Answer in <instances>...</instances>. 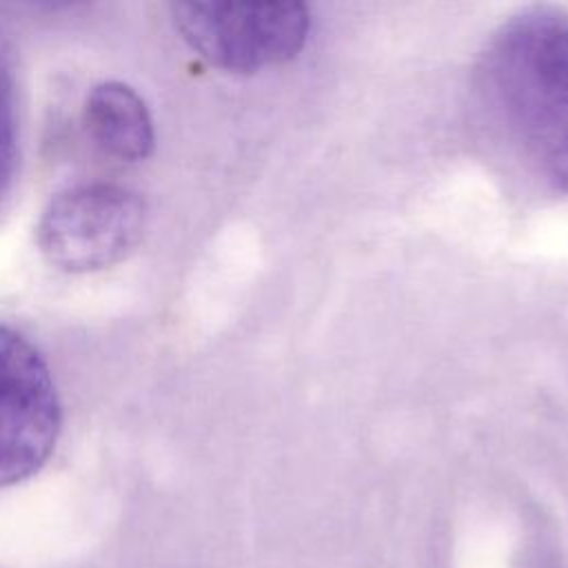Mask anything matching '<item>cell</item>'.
I'll return each instance as SVG.
<instances>
[{"mask_svg":"<svg viewBox=\"0 0 568 568\" xmlns=\"http://www.w3.org/2000/svg\"><path fill=\"white\" fill-rule=\"evenodd\" d=\"M488 91L530 138L568 120V13L530 7L506 20L484 53Z\"/></svg>","mask_w":568,"mask_h":568,"instance_id":"6da1fadb","label":"cell"},{"mask_svg":"<svg viewBox=\"0 0 568 568\" xmlns=\"http://www.w3.org/2000/svg\"><path fill=\"white\" fill-rule=\"evenodd\" d=\"M171 18L206 62L251 73L293 60L308 38L306 4L284 2H175Z\"/></svg>","mask_w":568,"mask_h":568,"instance_id":"7a4b0ae2","label":"cell"},{"mask_svg":"<svg viewBox=\"0 0 568 568\" xmlns=\"http://www.w3.org/2000/svg\"><path fill=\"white\" fill-rule=\"evenodd\" d=\"M146 206L126 186L89 182L60 191L38 222V246L64 273H93L122 262L142 240Z\"/></svg>","mask_w":568,"mask_h":568,"instance_id":"3957f363","label":"cell"},{"mask_svg":"<svg viewBox=\"0 0 568 568\" xmlns=\"http://www.w3.org/2000/svg\"><path fill=\"white\" fill-rule=\"evenodd\" d=\"M62 428L55 382L42 355L0 322V488L36 475Z\"/></svg>","mask_w":568,"mask_h":568,"instance_id":"277c9868","label":"cell"},{"mask_svg":"<svg viewBox=\"0 0 568 568\" xmlns=\"http://www.w3.org/2000/svg\"><path fill=\"white\" fill-rule=\"evenodd\" d=\"M84 129L93 144L113 160L140 162L155 142L146 102L124 82H100L84 100Z\"/></svg>","mask_w":568,"mask_h":568,"instance_id":"5b68a950","label":"cell"},{"mask_svg":"<svg viewBox=\"0 0 568 568\" xmlns=\"http://www.w3.org/2000/svg\"><path fill=\"white\" fill-rule=\"evenodd\" d=\"M548 180L568 193V120L530 140Z\"/></svg>","mask_w":568,"mask_h":568,"instance_id":"8992f818","label":"cell"}]
</instances>
